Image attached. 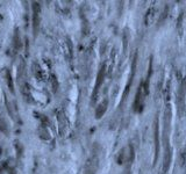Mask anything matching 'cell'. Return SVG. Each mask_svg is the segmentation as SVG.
<instances>
[{"instance_id": "obj_4", "label": "cell", "mask_w": 186, "mask_h": 174, "mask_svg": "<svg viewBox=\"0 0 186 174\" xmlns=\"http://www.w3.org/2000/svg\"><path fill=\"white\" fill-rule=\"evenodd\" d=\"M99 167V157L97 152H93V154L88 158L85 168H84V174H97Z\"/></svg>"}, {"instance_id": "obj_10", "label": "cell", "mask_w": 186, "mask_h": 174, "mask_svg": "<svg viewBox=\"0 0 186 174\" xmlns=\"http://www.w3.org/2000/svg\"><path fill=\"white\" fill-rule=\"evenodd\" d=\"M123 174H131V162H126V168Z\"/></svg>"}, {"instance_id": "obj_9", "label": "cell", "mask_w": 186, "mask_h": 174, "mask_svg": "<svg viewBox=\"0 0 186 174\" xmlns=\"http://www.w3.org/2000/svg\"><path fill=\"white\" fill-rule=\"evenodd\" d=\"M33 73L35 74V77H36L38 80H42V78H43V72H42V70H41V67H40V65H38L37 63L33 64Z\"/></svg>"}, {"instance_id": "obj_1", "label": "cell", "mask_w": 186, "mask_h": 174, "mask_svg": "<svg viewBox=\"0 0 186 174\" xmlns=\"http://www.w3.org/2000/svg\"><path fill=\"white\" fill-rule=\"evenodd\" d=\"M170 122H171V108L168 105L164 111V160H163V173H166L169 167H170V162H171V149H170Z\"/></svg>"}, {"instance_id": "obj_5", "label": "cell", "mask_w": 186, "mask_h": 174, "mask_svg": "<svg viewBox=\"0 0 186 174\" xmlns=\"http://www.w3.org/2000/svg\"><path fill=\"white\" fill-rule=\"evenodd\" d=\"M41 24V6L38 3H33V34L36 36Z\"/></svg>"}, {"instance_id": "obj_8", "label": "cell", "mask_w": 186, "mask_h": 174, "mask_svg": "<svg viewBox=\"0 0 186 174\" xmlns=\"http://www.w3.org/2000/svg\"><path fill=\"white\" fill-rule=\"evenodd\" d=\"M107 107H108V100L107 99H105L101 103H99V106L97 107V109H96V118H101L104 115H105V113H106V110H107Z\"/></svg>"}, {"instance_id": "obj_2", "label": "cell", "mask_w": 186, "mask_h": 174, "mask_svg": "<svg viewBox=\"0 0 186 174\" xmlns=\"http://www.w3.org/2000/svg\"><path fill=\"white\" fill-rule=\"evenodd\" d=\"M149 91L144 87V82L141 81L138 85V88H137V92H136V95H135V100H134V111L135 113H142L143 110V107H144V100H146V97L148 95Z\"/></svg>"}, {"instance_id": "obj_7", "label": "cell", "mask_w": 186, "mask_h": 174, "mask_svg": "<svg viewBox=\"0 0 186 174\" xmlns=\"http://www.w3.org/2000/svg\"><path fill=\"white\" fill-rule=\"evenodd\" d=\"M185 95H186V78L181 81L177 93V102L179 105V110H181L185 106Z\"/></svg>"}, {"instance_id": "obj_6", "label": "cell", "mask_w": 186, "mask_h": 174, "mask_svg": "<svg viewBox=\"0 0 186 174\" xmlns=\"http://www.w3.org/2000/svg\"><path fill=\"white\" fill-rule=\"evenodd\" d=\"M105 74H106V65L104 64L99 72H98V75H97V80H96V85H94V91H93V94H92V102H96L97 100V97H98V93H99V90L104 82V79H105Z\"/></svg>"}, {"instance_id": "obj_3", "label": "cell", "mask_w": 186, "mask_h": 174, "mask_svg": "<svg viewBox=\"0 0 186 174\" xmlns=\"http://www.w3.org/2000/svg\"><path fill=\"white\" fill-rule=\"evenodd\" d=\"M154 143H155V157H154V166L157 164L159 151H161V141H159V121L158 114L155 116L154 120Z\"/></svg>"}]
</instances>
